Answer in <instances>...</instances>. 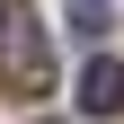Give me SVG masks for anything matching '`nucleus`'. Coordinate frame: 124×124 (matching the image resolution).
Returning <instances> with one entry per match:
<instances>
[{
	"label": "nucleus",
	"instance_id": "f03ea898",
	"mask_svg": "<svg viewBox=\"0 0 124 124\" xmlns=\"http://www.w3.org/2000/svg\"><path fill=\"white\" fill-rule=\"evenodd\" d=\"M80 106H89V115H124V62H89V71H80Z\"/></svg>",
	"mask_w": 124,
	"mask_h": 124
},
{
	"label": "nucleus",
	"instance_id": "7ed1b4c3",
	"mask_svg": "<svg viewBox=\"0 0 124 124\" xmlns=\"http://www.w3.org/2000/svg\"><path fill=\"white\" fill-rule=\"evenodd\" d=\"M106 18H115L106 0H62V27L71 36H106Z\"/></svg>",
	"mask_w": 124,
	"mask_h": 124
},
{
	"label": "nucleus",
	"instance_id": "f257e3e1",
	"mask_svg": "<svg viewBox=\"0 0 124 124\" xmlns=\"http://www.w3.org/2000/svg\"><path fill=\"white\" fill-rule=\"evenodd\" d=\"M0 71H9V89H18V98H36V89L53 80V44H44L36 18H9V27H0Z\"/></svg>",
	"mask_w": 124,
	"mask_h": 124
}]
</instances>
